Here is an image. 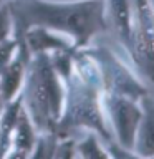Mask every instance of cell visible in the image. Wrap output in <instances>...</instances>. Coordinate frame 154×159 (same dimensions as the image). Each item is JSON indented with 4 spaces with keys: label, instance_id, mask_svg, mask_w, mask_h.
I'll list each match as a JSON object with an SVG mask.
<instances>
[{
    "label": "cell",
    "instance_id": "5",
    "mask_svg": "<svg viewBox=\"0 0 154 159\" xmlns=\"http://www.w3.org/2000/svg\"><path fill=\"white\" fill-rule=\"evenodd\" d=\"M101 55L104 58H98V66H99V71H101V83H103L104 93L123 94V96L139 101L146 94V88L113 55H108V53H101Z\"/></svg>",
    "mask_w": 154,
    "mask_h": 159
},
{
    "label": "cell",
    "instance_id": "11",
    "mask_svg": "<svg viewBox=\"0 0 154 159\" xmlns=\"http://www.w3.org/2000/svg\"><path fill=\"white\" fill-rule=\"evenodd\" d=\"M12 8L3 5L0 7V43L10 38L12 33Z\"/></svg>",
    "mask_w": 154,
    "mask_h": 159
},
{
    "label": "cell",
    "instance_id": "3",
    "mask_svg": "<svg viewBox=\"0 0 154 159\" xmlns=\"http://www.w3.org/2000/svg\"><path fill=\"white\" fill-rule=\"evenodd\" d=\"M129 55L154 83V2L133 0V33Z\"/></svg>",
    "mask_w": 154,
    "mask_h": 159
},
{
    "label": "cell",
    "instance_id": "10",
    "mask_svg": "<svg viewBox=\"0 0 154 159\" xmlns=\"http://www.w3.org/2000/svg\"><path fill=\"white\" fill-rule=\"evenodd\" d=\"M18 50H20L18 42L13 38H7L5 42L0 43V71L15 58V55L18 53Z\"/></svg>",
    "mask_w": 154,
    "mask_h": 159
},
{
    "label": "cell",
    "instance_id": "1",
    "mask_svg": "<svg viewBox=\"0 0 154 159\" xmlns=\"http://www.w3.org/2000/svg\"><path fill=\"white\" fill-rule=\"evenodd\" d=\"M18 15L28 27H43L70 38L73 47L86 45L106 28V12L101 0H25L18 3Z\"/></svg>",
    "mask_w": 154,
    "mask_h": 159
},
{
    "label": "cell",
    "instance_id": "4",
    "mask_svg": "<svg viewBox=\"0 0 154 159\" xmlns=\"http://www.w3.org/2000/svg\"><path fill=\"white\" fill-rule=\"evenodd\" d=\"M103 109L109 118L114 136L118 139L119 148L133 152V144L136 129L141 119V99H133L123 94L104 93L103 94Z\"/></svg>",
    "mask_w": 154,
    "mask_h": 159
},
{
    "label": "cell",
    "instance_id": "8",
    "mask_svg": "<svg viewBox=\"0 0 154 159\" xmlns=\"http://www.w3.org/2000/svg\"><path fill=\"white\" fill-rule=\"evenodd\" d=\"M23 78H25V61H23V55L18 50L15 58L0 71V96H2L3 103H8L17 98L18 91L22 89Z\"/></svg>",
    "mask_w": 154,
    "mask_h": 159
},
{
    "label": "cell",
    "instance_id": "6",
    "mask_svg": "<svg viewBox=\"0 0 154 159\" xmlns=\"http://www.w3.org/2000/svg\"><path fill=\"white\" fill-rule=\"evenodd\" d=\"M141 109L133 152L139 157H154V98L147 93L141 98Z\"/></svg>",
    "mask_w": 154,
    "mask_h": 159
},
{
    "label": "cell",
    "instance_id": "9",
    "mask_svg": "<svg viewBox=\"0 0 154 159\" xmlns=\"http://www.w3.org/2000/svg\"><path fill=\"white\" fill-rule=\"evenodd\" d=\"M81 157H108V154L104 152V149L99 146L98 139L94 134H89L88 138H84L81 143L75 148Z\"/></svg>",
    "mask_w": 154,
    "mask_h": 159
},
{
    "label": "cell",
    "instance_id": "7",
    "mask_svg": "<svg viewBox=\"0 0 154 159\" xmlns=\"http://www.w3.org/2000/svg\"><path fill=\"white\" fill-rule=\"evenodd\" d=\"M104 12L121 43L129 50L133 33V0H106Z\"/></svg>",
    "mask_w": 154,
    "mask_h": 159
},
{
    "label": "cell",
    "instance_id": "2",
    "mask_svg": "<svg viewBox=\"0 0 154 159\" xmlns=\"http://www.w3.org/2000/svg\"><path fill=\"white\" fill-rule=\"evenodd\" d=\"M22 106L38 131L57 128L63 113L65 91L61 75L53 66L48 52L33 53L23 78Z\"/></svg>",
    "mask_w": 154,
    "mask_h": 159
},
{
    "label": "cell",
    "instance_id": "12",
    "mask_svg": "<svg viewBox=\"0 0 154 159\" xmlns=\"http://www.w3.org/2000/svg\"><path fill=\"white\" fill-rule=\"evenodd\" d=\"M2 104H5V103H3V99H2V96H0V113H2V109H3V108H2Z\"/></svg>",
    "mask_w": 154,
    "mask_h": 159
}]
</instances>
